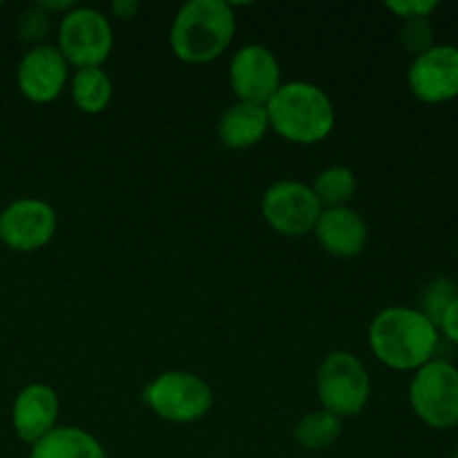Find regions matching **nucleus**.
Listing matches in <instances>:
<instances>
[{
	"label": "nucleus",
	"instance_id": "1",
	"mask_svg": "<svg viewBox=\"0 0 458 458\" xmlns=\"http://www.w3.org/2000/svg\"><path fill=\"white\" fill-rule=\"evenodd\" d=\"M367 340L380 365L414 374L437 358L441 334L420 309L387 307L371 320Z\"/></svg>",
	"mask_w": 458,
	"mask_h": 458
},
{
	"label": "nucleus",
	"instance_id": "2",
	"mask_svg": "<svg viewBox=\"0 0 458 458\" xmlns=\"http://www.w3.org/2000/svg\"><path fill=\"white\" fill-rule=\"evenodd\" d=\"M237 21L231 3L191 0L170 25V49L188 65H206L222 56L233 43Z\"/></svg>",
	"mask_w": 458,
	"mask_h": 458
},
{
	"label": "nucleus",
	"instance_id": "3",
	"mask_svg": "<svg viewBox=\"0 0 458 458\" xmlns=\"http://www.w3.org/2000/svg\"><path fill=\"white\" fill-rule=\"evenodd\" d=\"M268 125L291 143L313 146L334 132L335 106L329 94L309 81H289L267 103Z\"/></svg>",
	"mask_w": 458,
	"mask_h": 458
},
{
	"label": "nucleus",
	"instance_id": "4",
	"mask_svg": "<svg viewBox=\"0 0 458 458\" xmlns=\"http://www.w3.org/2000/svg\"><path fill=\"white\" fill-rule=\"evenodd\" d=\"M316 392L320 398V410L340 420L353 419L369 405L371 376L356 353L338 349L327 353L318 365Z\"/></svg>",
	"mask_w": 458,
	"mask_h": 458
},
{
	"label": "nucleus",
	"instance_id": "5",
	"mask_svg": "<svg viewBox=\"0 0 458 458\" xmlns=\"http://www.w3.org/2000/svg\"><path fill=\"white\" fill-rule=\"evenodd\" d=\"M407 398L416 419L429 429L458 428V367L434 358L411 374Z\"/></svg>",
	"mask_w": 458,
	"mask_h": 458
},
{
	"label": "nucleus",
	"instance_id": "6",
	"mask_svg": "<svg viewBox=\"0 0 458 458\" xmlns=\"http://www.w3.org/2000/svg\"><path fill=\"white\" fill-rule=\"evenodd\" d=\"M143 403L174 425L197 423L213 410V389L192 371H164L143 389Z\"/></svg>",
	"mask_w": 458,
	"mask_h": 458
},
{
	"label": "nucleus",
	"instance_id": "7",
	"mask_svg": "<svg viewBox=\"0 0 458 458\" xmlns=\"http://www.w3.org/2000/svg\"><path fill=\"white\" fill-rule=\"evenodd\" d=\"M58 52L74 70L103 67L114 47L110 18L94 7L74 4L58 22Z\"/></svg>",
	"mask_w": 458,
	"mask_h": 458
},
{
	"label": "nucleus",
	"instance_id": "8",
	"mask_svg": "<svg viewBox=\"0 0 458 458\" xmlns=\"http://www.w3.org/2000/svg\"><path fill=\"white\" fill-rule=\"evenodd\" d=\"M322 206L311 186L295 179H282L267 188L262 197L264 222L284 237L311 235Z\"/></svg>",
	"mask_w": 458,
	"mask_h": 458
},
{
	"label": "nucleus",
	"instance_id": "9",
	"mask_svg": "<svg viewBox=\"0 0 458 458\" xmlns=\"http://www.w3.org/2000/svg\"><path fill=\"white\" fill-rule=\"evenodd\" d=\"M58 217L49 201L21 197L0 210V244L16 253H34L56 235Z\"/></svg>",
	"mask_w": 458,
	"mask_h": 458
},
{
	"label": "nucleus",
	"instance_id": "10",
	"mask_svg": "<svg viewBox=\"0 0 458 458\" xmlns=\"http://www.w3.org/2000/svg\"><path fill=\"white\" fill-rule=\"evenodd\" d=\"M228 83L237 101L267 106L282 85L280 61L267 45H244L233 54Z\"/></svg>",
	"mask_w": 458,
	"mask_h": 458
},
{
	"label": "nucleus",
	"instance_id": "11",
	"mask_svg": "<svg viewBox=\"0 0 458 458\" xmlns=\"http://www.w3.org/2000/svg\"><path fill=\"white\" fill-rule=\"evenodd\" d=\"M407 88L428 106H441L458 98V47L441 43L420 56L411 58L407 67Z\"/></svg>",
	"mask_w": 458,
	"mask_h": 458
},
{
	"label": "nucleus",
	"instance_id": "12",
	"mask_svg": "<svg viewBox=\"0 0 458 458\" xmlns=\"http://www.w3.org/2000/svg\"><path fill=\"white\" fill-rule=\"evenodd\" d=\"M16 83L31 103H52L70 83V65L56 45H36L22 54L16 70Z\"/></svg>",
	"mask_w": 458,
	"mask_h": 458
},
{
	"label": "nucleus",
	"instance_id": "13",
	"mask_svg": "<svg viewBox=\"0 0 458 458\" xmlns=\"http://www.w3.org/2000/svg\"><path fill=\"white\" fill-rule=\"evenodd\" d=\"M58 410H61V403L54 387L45 383L25 385L16 394L12 405V428L18 441L31 447L40 438L47 437L56 428Z\"/></svg>",
	"mask_w": 458,
	"mask_h": 458
},
{
	"label": "nucleus",
	"instance_id": "14",
	"mask_svg": "<svg viewBox=\"0 0 458 458\" xmlns=\"http://www.w3.org/2000/svg\"><path fill=\"white\" fill-rule=\"evenodd\" d=\"M313 235L327 255L338 259H352L367 249L369 226H367L365 217L352 206L322 208Z\"/></svg>",
	"mask_w": 458,
	"mask_h": 458
},
{
	"label": "nucleus",
	"instance_id": "15",
	"mask_svg": "<svg viewBox=\"0 0 458 458\" xmlns=\"http://www.w3.org/2000/svg\"><path fill=\"white\" fill-rule=\"evenodd\" d=\"M268 130L271 125H268L267 107L242 101L228 106L219 116L217 125L219 141L228 150H249V148L258 146L267 137Z\"/></svg>",
	"mask_w": 458,
	"mask_h": 458
},
{
	"label": "nucleus",
	"instance_id": "16",
	"mask_svg": "<svg viewBox=\"0 0 458 458\" xmlns=\"http://www.w3.org/2000/svg\"><path fill=\"white\" fill-rule=\"evenodd\" d=\"M27 458H107L106 447L97 437L81 428L63 425L30 447Z\"/></svg>",
	"mask_w": 458,
	"mask_h": 458
},
{
	"label": "nucleus",
	"instance_id": "17",
	"mask_svg": "<svg viewBox=\"0 0 458 458\" xmlns=\"http://www.w3.org/2000/svg\"><path fill=\"white\" fill-rule=\"evenodd\" d=\"M112 81L103 67H83L70 76V94L83 114H101L112 101Z\"/></svg>",
	"mask_w": 458,
	"mask_h": 458
},
{
	"label": "nucleus",
	"instance_id": "18",
	"mask_svg": "<svg viewBox=\"0 0 458 458\" xmlns=\"http://www.w3.org/2000/svg\"><path fill=\"white\" fill-rule=\"evenodd\" d=\"M340 434H343V420L325 410L309 411L293 428L295 443L307 452L329 450L338 443Z\"/></svg>",
	"mask_w": 458,
	"mask_h": 458
},
{
	"label": "nucleus",
	"instance_id": "19",
	"mask_svg": "<svg viewBox=\"0 0 458 458\" xmlns=\"http://www.w3.org/2000/svg\"><path fill=\"white\" fill-rule=\"evenodd\" d=\"M309 186L322 208H340V206L352 204L358 191V179L356 173L347 165H329L320 170Z\"/></svg>",
	"mask_w": 458,
	"mask_h": 458
},
{
	"label": "nucleus",
	"instance_id": "20",
	"mask_svg": "<svg viewBox=\"0 0 458 458\" xmlns=\"http://www.w3.org/2000/svg\"><path fill=\"white\" fill-rule=\"evenodd\" d=\"M456 295H458V286L454 280H450V277H434L423 291V298H420V311H423L434 325H438L443 311L450 307V302L456 298Z\"/></svg>",
	"mask_w": 458,
	"mask_h": 458
},
{
	"label": "nucleus",
	"instance_id": "21",
	"mask_svg": "<svg viewBox=\"0 0 458 458\" xmlns=\"http://www.w3.org/2000/svg\"><path fill=\"white\" fill-rule=\"evenodd\" d=\"M434 38H437V31L429 18H411V21H401V30H398V40H401V47L407 54H411V58L420 56L423 52H428L429 47H434Z\"/></svg>",
	"mask_w": 458,
	"mask_h": 458
},
{
	"label": "nucleus",
	"instance_id": "22",
	"mask_svg": "<svg viewBox=\"0 0 458 458\" xmlns=\"http://www.w3.org/2000/svg\"><path fill=\"white\" fill-rule=\"evenodd\" d=\"M49 27H52V16H49L40 4L27 7L16 21L18 38H21L22 43L30 45V47L43 45V38L47 36Z\"/></svg>",
	"mask_w": 458,
	"mask_h": 458
},
{
	"label": "nucleus",
	"instance_id": "23",
	"mask_svg": "<svg viewBox=\"0 0 458 458\" xmlns=\"http://www.w3.org/2000/svg\"><path fill=\"white\" fill-rule=\"evenodd\" d=\"M385 9L398 16L401 21H411V18H429L438 9L437 0H389Z\"/></svg>",
	"mask_w": 458,
	"mask_h": 458
},
{
	"label": "nucleus",
	"instance_id": "24",
	"mask_svg": "<svg viewBox=\"0 0 458 458\" xmlns=\"http://www.w3.org/2000/svg\"><path fill=\"white\" fill-rule=\"evenodd\" d=\"M438 334L441 338H445L447 343H452L458 347V295L450 302V307L443 311L441 320H438Z\"/></svg>",
	"mask_w": 458,
	"mask_h": 458
},
{
	"label": "nucleus",
	"instance_id": "25",
	"mask_svg": "<svg viewBox=\"0 0 458 458\" xmlns=\"http://www.w3.org/2000/svg\"><path fill=\"white\" fill-rule=\"evenodd\" d=\"M139 9H141V4H139L137 0H114V3L110 4L112 16L119 18V21H130V18L137 16Z\"/></svg>",
	"mask_w": 458,
	"mask_h": 458
},
{
	"label": "nucleus",
	"instance_id": "26",
	"mask_svg": "<svg viewBox=\"0 0 458 458\" xmlns=\"http://www.w3.org/2000/svg\"><path fill=\"white\" fill-rule=\"evenodd\" d=\"M450 458H458V445L454 447V452H452V456Z\"/></svg>",
	"mask_w": 458,
	"mask_h": 458
},
{
	"label": "nucleus",
	"instance_id": "27",
	"mask_svg": "<svg viewBox=\"0 0 458 458\" xmlns=\"http://www.w3.org/2000/svg\"><path fill=\"white\" fill-rule=\"evenodd\" d=\"M0 7H3V3H0Z\"/></svg>",
	"mask_w": 458,
	"mask_h": 458
}]
</instances>
